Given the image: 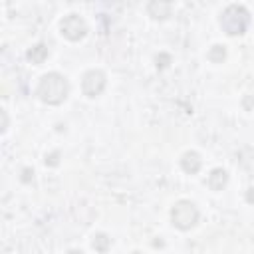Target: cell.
<instances>
[{"label": "cell", "instance_id": "cell-1", "mask_svg": "<svg viewBox=\"0 0 254 254\" xmlns=\"http://www.w3.org/2000/svg\"><path fill=\"white\" fill-rule=\"evenodd\" d=\"M36 95L42 103H48V105H60L67 99L69 95V81L58 73V71H50V73H44L38 81V87H36Z\"/></svg>", "mask_w": 254, "mask_h": 254}, {"label": "cell", "instance_id": "cell-2", "mask_svg": "<svg viewBox=\"0 0 254 254\" xmlns=\"http://www.w3.org/2000/svg\"><path fill=\"white\" fill-rule=\"evenodd\" d=\"M250 26V12L242 4H230L220 14V28L228 36H242Z\"/></svg>", "mask_w": 254, "mask_h": 254}, {"label": "cell", "instance_id": "cell-3", "mask_svg": "<svg viewBox=\"0 0 254 254\" xmlns=\"http://www.w3.org/2000/svg\"><path fill=\"white\" fill-rule=\"evenodd\" d=\"M171 220L173 226H177L179 230H190L196 222H198V208L192 200H177L171 208Z\"/></svg>", "mask_w": 254, "mask_h": 254}, {"label": "cell", "instance_id": "cell-4", "mask_svg": "<svg viewBox=\"0 0 254 254\" xmlns=\"http://www.w3.org/2000/svg\"><path fill=\"white\" fill-rule=\"evenodd\" d=\"M60 30H62V36L67 38L69 42H79L87 34V24L79 14H67L60 22Z\"/></svg>", "mask_w": 254, "mask_h": 254}, {"label": "cell", "instance_id": "cell-5", "mask_svg": "<svg viewBox=\"0 0 254 254\" xmlns=\"http://www.w3.org/2000/svg\"><path fill=\"white\" fill-rule=\"evenodd\" d=\"M105 83H107V77H105V73L101 69H89L81 77V91H83L85 97L93 99V97L103 93Z\"/></svg>", "mask_w": 254, "mask_h": 254}, {"label": "cell", "instance_id": "cell-6", "mask_svg": "<svg viewBox=\"0 0 254 254\" xmlns=\"http://www.w3.org/2000/svg\"><path fill=\"white\" fill-rule=\"evenodd\" d=\"M200 165H202V159H200V155L196 151L183 153V157H181V169L187 175H196L200 171Z\"/></svg>", "mask_w": 254, "mask_h": 254}, {"label": "cell", "instance_id": "cell-7", "mask_svg": "<svg viewBox=\"0 0 254 254\" xmlns=\"http://www.w3.org/2000/svg\"><path fill=\"white\" fill-rule=\"evenodd\" d=\"M171 10H173V4H171V2H163V0H153V2H149V6H147L149 16L155 18V20H165V18H169V16H171Z\"/></svg>", "mask_w": 254, "mask_h": 254}, {"label": "cell", "instance_id": "cell-8", "mask_svg": "<svg viewBox=\"0 0 254 254\" xmlns=\"http://www.w3.org/2000/svg\"><path fill=\"white\" fill-rule=\"evenodd\" d=\"M226 183H228V173L224 169H220V167L212 169L210 175H208V181H206L210 190H222L226 187Z\"/></svg>", "mask_w": 254, "mask_h": 254}, {"label": "cell", "instance_id": "cell-9", "mask_svg": "<svg viewBox=\"0 0 254 254\" xmlns=\"http://www.w3.org/2000/svg\"><path fill=\"white\" fill-rule=\"evenodd\" d=\"M48 56H50V50H48L46 44H36V46H32V48L26 52V58H28L32 64H36V65H42V64L48 60Z\"/></svg>", "mask_w": 254, "mask_h": 254}, {"label": "cell", "instance_id": "cell-10", "mask_svg": "<svg viewBox=\"0 0 254 254\" xmlns=\"http://www.w3.org/2000/svg\"><path fill=\"white\" fill-rule=\"evenodd\" d=\"M109 244H111V238H109L105 232H97V234L93 236V240H91V246H93V250H97V252H107Z\"/></svg>", "mask_w": 254, "mask_h": 254}, {"label": "cell", "instance_id": "cell-11", "mask_svg": "<svg viewBox=\"0 0 254 254\" xmlns=\"http://www.w3.org/2000/svg\"><path fill=\"white\" fill-rule=\"evenodd\" d=\"M208 60H210L212 64H222V62L226 60V48L220 46V44L212 46V48L208 50Z\"/></svg>", "mask_w": 254, "mask_h": 254}, {"label": "cell", "instance_id": "cell-12", "mask_svg": "<svg viewBox=\"0 0 254 254\" xmlns=\"http://www.w3.org/2000/svg\"><path fill=\"white\" fill-rule=\"evenodd\" d=\"M46 165H48V167H56V165H60V153L54 151V153L46 155Z\"/></svg>", "mask_w": 254, "mask_h": 254}, {"label": "cell", "instance_id": "cell-13", "mask_svg": "<svg viewBox=\"0 0 254 254\" xmlns=\"http://www.w3.org/2000/svg\"><path fill=\"white\" fill-rule=\"evenodd\" d=\"M169 62H171V58H169L167 54L157 56V67H167V65H169Z\"/></svg>", "mask_w": 254, "mask_h": 254}, {"label": "cell", "instance_id": "cell-14", "mask_svg": "<svg viewBox=\"0 0 254 254\" xmlns=\"http://www.w3.org/2000/svg\"><path fill=\"white\" fill-rule=\"evenodd\" d=\"M32 177H34V171H32V169H24V171H22V181H24V183H28Z\"/></svg>", "mask_w": 254, "mask_h": 254}, {"label": "cell", "instance_id": "cell-15", "mask_svg": "<svg viewBox=\"0 0 254 254\" xmlns=\"http://www.w3.org/2000/svg\"><path fill=\"white\" fill-rule=\"evenodd\" d=\"M244 198H246V202H248V204H254V187L246 190V194H244Z\"/></svg>", "mask_w": 254, "mask_h": 254}, {"label": "cell", "instance_id": "cell-16", "mask_svg": "<svg viewBox=\"0 0 254 254\" xmlns=\"http://www.w3.org/2000/svg\"><path fill=\"white\" fill-rule=\"evenodd\" d=\"M0 113H2V131H6L8 129V113H6V109H0Z\"/></svg>", "mask_w": 254, "mask_h": 254}, {"label": "cell", "instance_id": "cell-17", "mask_svg": "<svg viewBox=\"0 0 254 254\" xmlns=\"http://www.w3.org/2000/svg\"><path fill=\"white\" fill-rule=\"evenodd\" d=\"M67 254H83V252H81V250H69Z\"/></svg>", "mask_w": 254, "mask_h": 254}, {"label": "cell", "instance_id": "cell-18", "mask_svg": "<svg viewBox=\"0 0 254 254\" xmlns=\"http://www.w3.org/2000/svg\"><path fill=\"white\" fill-rule=\"evenodd\" d=\"M131 254H143V252H139V250H135V252H131Z\"/></svg>", "mask_w": 254, "mask_h": 254}]
</instances>
